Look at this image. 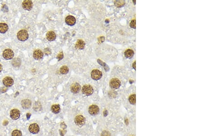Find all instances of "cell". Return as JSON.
I'll return each mask as SVG.
<instances>
[{"mask_svg":"<svg viewBox=\"0 0 206 136\" xmlns=\"http://www.w3.org/2000/svg\"><path fill=\"white\" fill-rule=\"evenodd\" d=\"M60 73L62 74H66L69 72V68L67 66H64L60 68Z\"/></svg>","mask_w":206,"mask_h":136,"instance_id":"21","label":"cell"},{"mask_svg":"<svg viewBox=\"0 0 206 136\" xmlns=\"http://www.w3.org/2000/svg\"><path fill=\"white\" fill-rule=\"evenodd\" d=\"M133 67L135 70H136V62H134V63H133Z\"/></svg>","mask_w":206,"mask_h":136,"instance_id":"29","label":"cell"},{"mask_svg":"<svg viewBox=\"0 0 206 136\" xmlns=\"http://www.w3.org/2000/svg\"><path fill=\"white\" fill-rule=\"evenodd\" d=\"M3 83L4 85L5 86L7 87H11L14 83V81L13 80V78L9 76H6L3 79Z\"/></svg>","mask_w":206,"mask_h":136,"instance_id":"11","label":"cell"},{"mask_svg":"<svg viewBox=\"0 0 206 136\" xmlns=\"http://www.w3.org/2000/svg\"><path fill=\"white\" fill-rule=\"evenodd\" d=\"M56 35L53 31H49L46 34V38L49 41H54L56 39Z\"/></svg>","mask_w":206,"mask_h":136,"instance_id":"16","label":"cell"},{"mask_svg":"<svg viewBox=\"0 0 206 136\" xmlns=\"http://www.w3.org/2000/svg\"><path fill=\"white\" fill-rule=\"evenodd\" d=\"M8 29V26L6 23H0V33H5Z\"/></svg>","mask_w":206,"mask_h":136,"instance_id":"18","label":"cell"},{"mask_svg":"<svg viewBox=\"0 0 206 136\" xmlns=\"http://www.w3.org/2000/svg\"><path fill=\"white\" fill-rule=\"evenodd\" d=\"M63 57H64V56H63V53L62 52H60V53L58 55V56H57V59L58 61H60L62 59Z\"/></svg>","mask_w":206,"mask_h":136,"instance_id":"26","label":"cell"},{"mask_svg":"<svg viewBox=\"0 0 206 136\" xmlns=\"http://www.w3.org/2000/svg\"><path fill=\"white\" fill-rule=\"evenodd\" d=\"M82 92L83 95L90 96L94 93V89L93 87L90 85H84L82 89Z\"/></svg>","mask_w":206,"mask_h":136,"instance_id":"3","label":"cell"},{"mask_svg":"<svg viewBox=\"0 0 206 136\" xmlns=\"http://www.w3.org/2000/svg\"><path fill=\"white\" fill-rule=\"evenodd\" d=\"M31 101L28 99H25L21 101V105L24 109H30L31 107Z\"/></svg>","mask_w":206,"mask_h":136,"instance_id":"14","label":"cell"},{"mask_svg":"<svg viewBox=\"0 0 206 136\" xmlns=\"http://www.w3.org/2000/svg\"></svg>","mask_w":206,"mask_h":136,"instance_id":"31","label":"cell"},{"mask_svg":"<svg viewBox=\"0 0 206 136\" xmlns=\"http://www.w3.org/2000/svg\"><path fill=\"white\" fill-rule=\"evenodd\" d=\"M65 22L69 26H73L75 24L76 20L75 19V17L73 16H68L65 19Z\"/></svg>","mask_w":206,"mask_h":136,"instance_id":"15","label":"cell"},{"mask_svg":"<svg viewBox=\"0 0 206 136\" xmlns=\"http://www.w3.org/2000/svg\"><path fill=\"white\" fill-rule=\"evenodd\" d=\"M85 46V43L82 39H78L76 42L75 45V47L78 49H83Z\"/></svg>","mask_w":206,"mask_h":136,"instance_id":"17","label":"cell"},{"mask_svg":"<svg viewBox=\"0 0 206 136\" xmlns=\"http://www.w3.org/2000/svg\"><path fill=\"white\" fill-rule=\"evenodd\" d=\"M114 4L117 7H121L124 5L125 2L123 1H117L114 2Z\"/></svg>","mask_w":206,"mask_h":136,"instance_id":"25","label":"cell"},{"mask_svg":"<svg viewBox=\"0 0 206 136\" xmlns=\"http://www.w3.org/2000/svg\"><path fill=\"white\" fill-rule=\"evenodd\" d=\"M20 116V112L19 109H13L10 112V117L14 120L18 119Z\"/></svg>","mask_w":206,"mask_h":136,"instance_id":"10","label":"cell"},{"mask_svg":"<svg viewBox=\"0 0 206 136\" xmlns=\"http://www.w3.org/2000/svg\"><path fill=\"white\" fill-rule=\"evenodd\" d=\"M129 101L132 105H135L136 103V95L133 94L129 97Z\"/></svg>","mask_w":206,"mask_h":136,"instance_id":"22","label":"cell"},{"mask_svg":"<svg viewBox=\"0 0 206 136\" xmlns=\"http://www.w3.org/2000/svg\"><path fill=\"white\" fill-rule=\"evenodd\" d=\"M99 112H100V108L97 105H93L90 106L89 107L88 112L91 115L93 116L97 115L99 113Z\"/></svg>","mask_w":206,"mask_h":136,"instance_id":"7","label":"cell"},{"mask_svg":"<svg viewBox=\"0 0 206 136\" xmlns=\"http://www.w3.org/2000/svg\"><path fill=\"white\" fill-rule=\"evenodd\" d=\"M22 7L26 10L30 11L33 7V3L31 1H24L22 3Z\"/></svg>","mask_w":206,"mask_h":136,"instance_id":"8","label":"cell"},{"mask_svg":"<svg viewBox=\"0 0 206 136\" xmlns=\"http://www.w3.org/2000/svg\"><path fill=\"white\" fill-rule=\"evenodd\" d=\"M134 52L132 49H127L125 51L124 53L125 57L128 59H131L132 57L134 56Z\"/></svg>","mask_w":206,"mask_h":136,"instance_id":"20","label":"cell"},{"mask_svg":"<svg viewBox=\"0 0 206 136\" xmlns=\"http://www.w3.org/2000/svg\"><path fill=\"white\" fill-rule=\"evenodd\" d=\"M2 55L5 59L7 60H11L14 57V54L12 49H7L4 50Z\"/></svg>","mask_w":206,"mask_h":136,"instance_id":"5","label":"cell"},{"mask_svg":"<svg viewBox=\"0 0 206 136\" xmlns=\"http://www.w3.org/2000/svg\"><path fill=\"white\" fill-rule=\"evenodd\" d=\"M130 25L131 27L133 29H136V20H133L131 21L130 24Z\"/></svg>","mask_w":206,"mask_h":136,"instance_id":"27","label":"cell"},{"mask_svg":"<svg viewBox=\"0 0 206 136\" xmlns=\"http://www.w3.org/2000/svg\"><path fill=\"white\" fill-rule=\"evenodd\" d=\"M19 61H21L20 59H19V58H16V59H15L14 60H13V62H12L13 66H14L15 67L20 66V65L21 64V62H19Z\"/></svg>","mask_w":206,"mask_h":136,"instance_id":"23","label":"cell"},{"mask_svg":"<svg viewBox=\"0 0 206 136\" xmlns=\"http://www.w3.org/2000/svg\"><path fill=\"white\" fill-rule=\"evenodd\" d=\"M81 87L78 83L75 82L71 85V92L73 94H77L81 90Z\"/></svg>","mask_w":206,"mask_h":136,"instance_id":"12","label":"cell"},{"mask_svg":"<svg viewBox=\"0 0 206 136\" xmlns=\"http://www.w3.org/2000/svg\"><path fill=\"white\" fill-rule=\"evenodd\" d=\"M121 85V81L117 78H113L110 82V86L111 89H119Z\"/></svg>","mask_w":206,"mask_h":136,"instance_id":"4","label":"cell"},{"mask_svg":"<svg viewBox=\"0 0 206 136\" xmlns=\"http://www.w3.org/2000/svg\"><path fill=\"white\" fill-rule=\"evenodd\" d=\"M102 72L98 69L93 70L91 73L92 78L94 80H100L102 78Z\"/></svg>","mask_w":206,"mask_h":136,"instance_id":"6","label":"cell"},{"mask_svg":"<svg viewBox=\"0 0 206 136\" xmlns=\"http://www.w3.org/2000/svg\"><path fill=\"white\" fill-rule=\"evenodd\" d=\"M101 136H110V133L108 131H104L102 132L101 133Z\"/></svg>","mask_w":206,"mask_h":136,"instance_id":"28","label":"cell"},{"mask_svg":"<svg viewBox=\"0 0 206 136\" xmlns=\"http://www.w3.org/2000/svg\"><path fill=\"white\" fill-rule=\"evenodd\" d=\"M17 38L20 41H26L29 38V33L26 30H21L17 33Z\"/></svg>","mask_w":206,"mask_h":136,"instance_id":"2","label":"cell"},{"mask_svg":"<svg viewBox=\"0 0 206 136\" xmlns=\"http://www.w3.org/2000/svg\"><path fill=\"white\" fill-rule=\"evenodd\" d=\"M29 130L31 133L36 134L40 131V127L37 124H32L29 126Z\"/></svg>","mask_w":206,"mask_h":136,"instance_id":"9","label":"cell"},{"mask_svg":"<svg viewBox=\"0 0 206 136\" xmlns=\"http://www.w3.org/2000/svg\"><path fill=\"white\" fill-rule=\"evenodd\" d=\"M12 136H22V132L19 130H15L12 132Z\"/></svg>","mask_w":206,"mask_h":136,"instance_id":"24","label":"cell"},{"mask_svg":"<svg viewBox=\"0 0 206 136\" xmlns=\"http://www.w3.org/2000/svg\"><path fill=\"white\" fill-rule=\"evenodd\" d=\"M44 56L43 52L40 49L34 50L33 53V57L35 60H40L42 59Z\"/></svg>","mask_w":206,"mask_h":136,"instance_id":"13","label":"cell"},{"mask_svg":"<svg viewBox=\"0 0 206 136\" xmlns=\"http://www.w3.org/2000/svg\"><path fill=\"white\" fill-rule=\"evenodd\" d=\"M86 119L85 117L82 115H78L74 119V123L78 128H82L85 124Z\"/></svg>","mask_w":206,"mask_h":136,"instance_id":"1","label":"cell"},{"mask_svg":"<svg viewBox=\"0 0 206 136\" xmlns=\"http://www.w3.org/2000/svg\"><path fill=\"white\" fill-rule=\"evenodd\" d=\"M51 110L53 113L55 114H58L60 111V106L58 104L53 105L51 107Z\"/></svg>","mask_w":206,"mask_h":136,"instance_id":"19","label":"cell"},{"mask_svg":"<svg viewBox=\"0 0 206 136\" xmlns=\"http://www.w3.org/2000/svg\"><path fill=\"white\" fill-rule=\"evenodd\" d=\"M2 66L1 64H0V73L2 71Z\"/></svg>","mask_w":206,"mask_h":136,"instance_id":"30","label":"cell"}]
</instances>
